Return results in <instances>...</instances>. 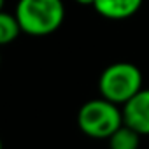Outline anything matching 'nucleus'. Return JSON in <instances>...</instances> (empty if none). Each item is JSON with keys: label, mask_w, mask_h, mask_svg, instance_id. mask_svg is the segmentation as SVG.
I'll use <instances>...</instances> for the list:
<instances>
[{"label": "nucleus", "mask_w": 149, "mask_h": 149, "mask_svg": "<svg viewBox=\"0 0 149 149\" xmlns=\"http://www.w3.org/2000/svg\"><path fill=\"white\" fill-rule=\"evenodd\" d=\"M14 16L21 33L46 37L56 32L65 21V6L61 0H18Z\"/></svg>", "instance_id": "f257e3e1"}, {"label": "nucleus", "mask_w": 149, "mask_h": 149, "mask_svg": "<svg viewBox=\"0 0 149 149\" xmlns=\"http://www.w3.org/2000/svg\"><path fill=\"white\" fill-rule=\"evenodd\" d=\"M139 90H142V72L133 63L118 61L105 67L104 72L100 74V97L116 105H123Z\"/></svg>", "instance_id": "f03ea898"}, {"label": "nucleus", "mask_w": 149, "mask_h": 149, "mask_svg": "<svg viewBox=\"0 0 149 149\" xmlns=\"http://www.w3.org/2000/svg\"><path fill=\"white\" fill-rule=\"evenodd\" d=\"M77 125L83 133L93 139H107L118 126L123 125V116L119 105L105 100L93 98L77 112Z\"/></svg>", "instance_id": "7ed1b4c3"}, {"label": "nucleus", "mask_w": 149, "mask_h": 149, "mask_svg": "<svg viewBox=\"0 0 149 149\" xmlns=\"http://www.w3.org/2000/svg\"><path fill=\"white\" fill-rule=\"evenodd\" d=\"M121 107L123 123L139 135H149V90H139Z\"/></svg>", "instance_id": "20e7f679"}, {"label": "nucleus", "mask_w": 149, "mask_h": 149, "mask_svg": "<svg viewBox=\"0 0 149 149\" xmlns=\"http://www.w3.org/2000/svg\"><path fill=\"white\" fill-rule=\"evenodd\" d=\"M144 0H95V11L112 21H121L132 18L142 7Z\"/></svg>", "instance_id": "39448f33"}, {"label": "nucleus", "mask_w": 149, "mask_h": 149, "mask_svg": "<svg viewBox=\"0 0 149 149\" xmlns=\"http://www.w3.org/2000/svg\"><path fill=\"white\" fill-rule=\"evenodd\" d=\"M107 140H109V149H139L140 135L123 123L107 137Z\"/></svg>", "instance_id": "423d86ee"}, {"label": "nucleus", "mask_w": 149, "mask_h": 149, "mask_svg": "<svg viewBox=\"0 0 149 149\" xmlns=\"http://www.w3.org/2000/svg\"><path fill=\"white\" fill-rule=\"evenodd\" d=\"M19 33H21V28L16 16L2 9L0 11V46H7L14 42L19 37Z\"/></svg>", "instance_id": "0eeeda50"}, {"label": "nucleus", "mask_w": 149, "mask_h": 149, "mask_svg": "<svg viewBox=\"0 0 149 149\" xmlns=\"http://www.w3.org/2000/svg\"><path fill=\"white\" fill-rule=\"evenodd\" d=\"M76 4H81V6H93L95 0H74Z\"/></svg>", "instance_id": "6e6552de"}, {"label": "nucleus", "mask_w": 149, "mask_h": 149, "mask_svg": "<svg viewBox=\"0 0 149 149\" xmlns=\"http://www.w3.org/2000/svg\"><path fill=\"white\" fill-rule=\"evenodd\" d=\"M4 4H6V0H0V11L4 9Z\"/></svg>", "instance_id": "1a4fd4ad"}, {"label": "nucleus", "mask_w": 149, "mask_h": 149, "mask_svg": "<svg viewBox=\"0 0 149 149\" xmlns=\"http://www.w3.org/2000/svg\"><path fill=\"white\" fill-rule=\"evenodd\" d=\"M0 149H4V144H2V139H0Z\"/></svg>", "instance_id": "9d476101"}, {"label": "nucleus", "mask_w": 149, "mask_h": 149, "mask_svg": "<svg viewBox=\"0 0 149 149\" xmlns=\"http://www.w3.org/2000/svg\"><path fill=\"white\" fill-rule=\"evenodd\" d=\"M0 61H2V56H0Z\"/></svg>", "instance_id": "9b49d317"}]
</instances>
